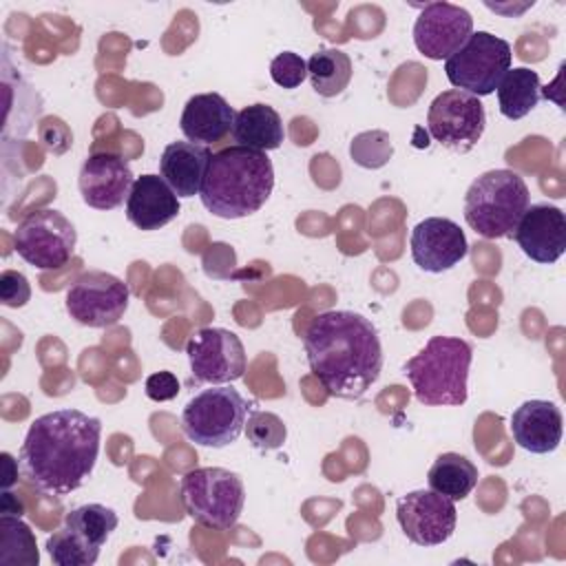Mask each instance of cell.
Listing matches in <instances>:
<instances>
[{
  "label": "cell",
  "mask_w": 566,
  "mask_h": 566,
  "mask_svg": "<svg viewBox=\"0 0 566 566\" xmlns=\"http://www.w3.org/2000/svg\"><path fill=\"white\" fill-rule=\"evenodd\" d=\"M312 374L334 398L358 400L378 380L382 347L376 325L358 312L316 314L303 336Z\"/></svg>",
  "instance_id": "cell-2"
},
{
  "label": "cell",
  "mask_w": 566,
  "mask_h": 566,
  "mask_svg": "<svg viewBox=\"0 0 566 566\" xmlns=\"http://www.w3.org/2000/svg\"><path fill=\"white\" fill-rule=\"evenodd\" d=\"M186 354L190 371L199 382L228 385L245 371V349L241 338L223 327H201L188 343Z\"/></svg>",
  "instance_id": "cell-12"
},
{
  "label": "cell",
  "mask_w": 566,
  "mask_h": 566,
  "mask_svg": "<svg viewBox=\"0 0 566 566\" xmlns=\"http://www.w3.org/2000/svg\"><path fill=\"white\" fill-rule=\"evenodd\" d=\"M511 44L489 31H475L444 60L447 80L464 93L484 97L495 93L504 73L511 69Z\"/></svg>",
  "instance_id": "cell-8"
},
{
  "label": "cell",
  "mask_w": 566,
  "mask_h": 566,
  "mask_svg": "<svg viewBox=\"0 0 566 566\" xmlns=\"http://www.w3.org/2000/svg\"><path fill=\"white\" fill-rule=\"evenodd\" d=\"M270 77L281 88H296L307 77V62L294 51H283L270 62Z\"/></svg>",
  "instance_id": "cell-31"
},
{
  "label": "cell",
  "mask_w": 566,
  "mask_h": 566,
  "mask_svg": "<svg viewBox=\"0 0 566 566\" xmlns=\"http://www.w3.org/2000/svg\"><path fill=\"white\" fill-rule=\"evenodd\" d=\"M528 208V186L509 168L486 170L475 177L464 195V221L484 239L511 237Z\"/></svg>",
  "instance_id": "cell-5"
},
{
  "label": "cell",
  "mask_w": 566,
  "mask_h": 566,
  "mask_svg": "<svg viewBox=\"0 0 566 566\" xmlns=\"http://www.w3.org/2000/svg\"><path fill=\"white\" fill-rule=\"evenodd\" d=\"M500 113L506 119L526 117L542 97V82L537 71L526 66L509 69L495 88Z\"/></svg>",
  "instance_id": "cell-23"
},
{
  "label": "cell",
  "mask_w": 566,
  "mask_h": 566,
  "mask_svg": "<svg viewBox=\"0 0 566 566\" xmlns=\"http://www.w3.org/2000/svg\"><path fill=\"white\" fill-rule=\"evenodd\" d=\"M486 126V113L480 97L449 88L433 97L427 113V130L442 146L467 153L482 137Z\"/></svg>",
  "instance_id": "cell-10"
},
{
  "label": "cell",
  "mask_w": 566,
  "mask_h": 566,
  "mask_svg": "<svg viewBox=\"0 0 566 566\" xmlns=\"http://www.w3.org/2000/svg\"><path fill=\"white\" fill-rule=\"evenodd\" d=\"M396 517L409 542L418 546H438L453 535L458 511L453 500L431 489H418L398 497Z\"/></svg>",
  "instance_id": "cell-13"
},
{
  "label": "cell",
  "mask_w": 566,
  "mask_h": 566,
  "mask_svg": "<svg viewBox=\"0 0 566 566\" xmlns=\"http://www.w3.org/2000/svg\"><path fill=\"white\" fill-rule=\"evenodd\" d=\"M181 206L175 190L159 175H142L126 199V219L139 230H159L177 219Z\"/></svg>",
  "instance_id": "cell-19"
},
{
  "label": "cell",
  "mask_w": 566,
  "mask_h": 566,
  "mask_svg": "<svg viewBox=\"0 0 566 566\" xmlns=\"http://www.w3.org/2000/svg\"><path fill=\"white\" fill-rule=\"evenodd\" d=\"M349 155L363 168H380L391 159L394 146L385 130H365L352 139Z\"/></svg>",
  "instance_id": "cell-29"
},
{
  "label": "cell",
  "mask_w": 566,
  "mask_h": 566,
  "mask_svg": "<svg viewBox=\"0 0 566 566\" xmlns=\"http://www.w3.org/2000/svg\"><path fill=\"white\" fill-rule=\"evenodd\" d=\"M31 298L29 279L18 270H4L0 274V303L4 307H24Z\"/></svg>",
  "instance_id": "cell-32"
},
{
  "label": "cell",
  "mask_w": 566,
  "mask_h": 566,
  "mask_svg": "<svg viewBox=\"0 0 566 566\" xmlns=\"http://www.w3.org/2000/svg\"><path fill=\"white\" fill-rule=\"evenodd\" d=\"M307 77L318 95L336 97L352 80V60L340 49H318L307 60Z\"/></svg>",
  "instance_id": "cell-25"
},
{
  "label": "cell",
  "mask_w": 566,
  "mask_h": 566,
  "mask_svg": "<svg viewBox=\"0 0 566 566\" xmlns=\"http://www.w3.org/2000/svg\"><path fill=\"white\" fill-rule=\"evenodd\" d=\"M102 422L80 409L38 416L20 447V475L38 491L69 495L93 473L99 455Z\"/></svg>",
  "instance_id": "cell-1"
},
{
  "label": "cell",
  "mask_w": 566,
  "mask_h": 566,
  "mask_svg": "<svg viewBox=\"0 0 566 566\" xmlns=\"http://www.w3.org/2000/svg\"><path fill=\"white\" fill-rule=\"evenodd\" d=\"M179 497L186 513L201 526L228 531L237 524L245 489L243 480L221 467H201L188 471L179 482Z\"/></svg>",
  "instance_id": "cell-6"
},
{
  "label": "cell",
  "mask_w": 566,
  "mask_h": 566,
  "mask_svg": "<svg viewBox=\"0 0 566 566\" xmlns=\"http://www.w3.org/2000/svg\"><path fill=\"white\" fill-rule=\"evenodd\" d=\"M144 391L150 400L155 402H166L177 398L179 394V380L172 371H155L146 378L144 382Z\"/></svg>",
  "instance_id": "cell-33"
},
{
  "label": "cell",
  "mask_w": 566,
  "mask_h": 566,
  "mask_svg": "<svg viewBox=\"0 0 566 566\" xmlns=\"http://www.w3.org/2000/svg\"><path fill=\"white\" fill-rule=\"evenodd\" d=\"M473 33V18L451 2H429L413 22V44L429 60H449Z\"/></svg>",
  "instance_id": "cell-14"
},
{
  "label": "cell",
  "mask_w": 566,
  "mask_h": 566,
  "mask_svg": "<svg viewBox=\"0 0 566 566\" xmlns=\"http://www.w3.org/2000/svg\"><path fill=\"white\" fill-rule=\"evenodd\" d=\"M511 237L531 261L551 265L566 250V214L553 203H533L524 210Z\"/></svg>",
  "instance_id": "cell-17"
},
{
  "label": "cell",
  "mask_w": 566,
  "mask_h": 566,
  "mask_svg": "<svg viewBox=\"0 0 566 566\" xmlns=\"http://www.w3.org/2000/svg\"><path fill=\"white\" fill-rule=\"evenodd\" d=\"M75 226L55 208L29 212L13 232V248L20 259L38 270H57L75 252Z\"/></svg>",
  "instance_id": "cell-9"
},
{
  "label": "cell",
  "mask_w": 566,
  "mask_h": 566,
  "mask_svg": "<svg viewBox=\"0 0 566 566\" xmlns=\"http://www.w3.org/2000/svg\"><path fill=\"white\" fill-rule=\"evenodd\" d=\"M473 360V349L467 340L453 336H431L424 347L411 356L402 374L413 387L420 405H464L467 380Z\"/></svg>",
  "instance_id": "cell-4"
},
{
  "label": "cell",
  "mask_w": 566,
  "mask_h": 566,
  "mask_svg": "<svg viewBox=\"0 0 566 566\" xmlns=\"http://www.w3.org/2000/svg\"><path fill=\"white\" fill-rule=\"evenodd\" d=\"M46 553L57 566H91L97 562L99 551L88 546L73 531L62 526L53 535L46 537Z\"/></svg>",
  "instance_id": "cell-28"
},
{
  "label": "cell",
  "mask_w": 566,
  "mask_h": 566,
  "mask_svg": "<svg viewBox=\"0 0 566 566\" xmlns=\"http://www.w3.org/2000/svg\"><path fill=\"white\" fill-rule=\"evenodd\" d=\"M128 285L102 270H88L66 292L69 316L84 327H111L128 310Z\"/></svg>",
  "instance_id": "cell-11"
},
{
  "label": "cell",
  "mask_w": 566,
  "mask_h": 566,
  "mask_svg": "<svg viewBox=\"0 0 566 566\" xmlns=\"http://www.w3.org/2000/svg\"><path fill=\"white\" fill-rule=\"evenodd\" d=\"M0 564L38 566L40 553L31 528L20 520V515L0 517Z\"/></svg>",
  "instance_id": "cell-27"
},
{
  "label": "cell",
  "mask_w": 566,
  "mask_h": 566,
  "mask_svg": "<svg viewBox=\"0 0 566 566\" xmlns=\"http://www.w3.org/2000/svg\"><path fill=\"white\" fill-rule=\"evenodd\" d=\"M128 159L117 153H93L84 159L77 177L82 201L95 210H113L128 199L133 188Z\"/></svg>",
  "instance_id": "cell-15"
},
{
  "label": "cell",
  "mask_w": 566,
  "mask_h": 566,
  "mask_svg": "<svg viewBox=\"0 0 566 566\" xmlns=\"http://www.w3.org/2000/svg\"><path fill=\"white\" fill-rule=\"evenodd\" d=\"M274 166L263 150L228 146L208 161L199 190L203 208L219 219H241L256 212L272 195Z\"/></svg>",
  "instance_id": "cell-3"
},
{
  "label": "cell",
  "mask_w": 566,
  "mask_h": 566,
  "mask_svg": "<svg viewBox=\"0 0 566 566\" xmlns=\"http://www.w3.org/2000/svg\"><path fill=\"white\" fill-rule=\"evenodd\" d=\"M429 489L458 502L464 500L478 484V467L462 453H440L427 473Z\"/></svg>",
  "instance_id": "cell-24"
},
{
  "label": "cell",
  "mask_w": 566,
  "mask_h": 566,
  "mask_svg": "<svg viewBox=\"0 0 566 566\" xmlns=\"http://www.w3.org/2000/svg\"><path fill=\"white\" fill-rule=\"evenodd\" d=\"M411 259L431 274L455 268L469 252V243L460 226L447 217H427L411 230Z\"/></svg>",
  "instance_id": "cell-16"
},
{
  "label": "cell",
  "mask_w": 566,
  "mask_h": 566,
  "mask_svg": "<svg viewBox=\"0 0 566 566\" xmlns=\"http://www.w3.org/2000/svg\"><path fill=\"white\" fill-rule=\"evenodd\" d=\"M232 137L239 146L254 150H274L283 144L285 130L281 115L268 104H250L234 115Z\"/></svg>",
  "instance_id": "cell-22"
},
{
  "label": "cell",
  "mask_w": 566,
  "mask_h": 566,
  "mask_svg": "<svg viewBox=\"0 0 566 566\" xmlns=\"http://www.w3.org/2000/svg\"><path fill=\"white\" fill-rule=\"evenodd\" d=\"M245 436H248V442L254 449L272 451V449L283 447V442L287 438V429H285L283 420L276 413H272V411H252L248 416V422H245Z\"/></svg>",
  "instance_id": "cell-30"
},
{
  "label": "cell",
  "mask_w": 566,
  "mask_h": 566,
  "mask_svg": "<svg viewBox=\"0 0 566 566\" xmlns=\"http://www.w3.org/2000/svg\"><path fill=\"white\" fill-rule=\"evenodd\" d=\"M234 108L219 93L192 95L179 117V128L184 137L192 144H214L232 133Z\"/></svg>",
  "instance_id": "cell-20"
},
{
  "label": "cell",
  "mask_w": 566,
  "mask_h": 566,
  "mask_svg": "<svg viewBox=\"0 0 566 566\" xmlns=\"http://www.w3.org/2000/svg\"><path fill=\"white\" fill-rule=\"evenodd\" d=\"M564 433V418L551 400H526L511 416V436L528 453H553Z\"/></svg>",
  "instance_id": "cell-18"
},
{
  "label": "cell",
  "mask_w": 566,
  "mask_h": 566,
  "mask_svg": "<svg viewBox=\"0 0 566 566\" xmlns=\"http://www.w3.org/2000/svg\"><path fill=\"white\" fill-rule=\"evenodd\" d=\"M248 416L245 398L230 385H212L192 396L181 411V429L195 444L221 449L232 444Z\"/></svg>",
  "instance_id": "cell-7"
},
{
  "label": "cell",
  "mask_w": 566,
  "mask_h": 566,
  "mask_svg": "<svg viewBox=\"0 0 566 566\" xmlns=\"http://www.w3.org/2000/svg\"><path fill=\"white\" fill-rule=\"evenodd\" d=\"M2 467H4V473H2V489L7 491L9 486H13L15 484V480H18V469H20V464L4 451L2 455Z\"/></svg>",
  "instance_id": "cell-34"
},
{
  "label": "cell",
  "mask_w": 566,
  "mask_h": 566,
  "mask_svg": "<svg viewBox=\"0 0 566 566\" xmlns=\"http://www.w3.org/2000/svg\"><path fill=\"white\" fill-rule=\"evenodd\" d=\"M212 153L192 142H170L159 157V172L177 197H195L201 190L203 175Z\"/></svg>",
  "instance_id": "cell-21"
},
{
  "label": "cell",
  "mask_w": 566,
  "mask_h": 566,
  "mask_svg": "<svg viewBox=\"0 0 566 566\" xmlns=\"http://www.w3.org/2000/svg\"><path fill=\"white\" fill-rule=\"evenodd\" d=\"M117 522H119L117 513L97 502L82 504L69 511L64 517V526L97 551L106 544L108 535L117 528Z\"/></svg>",
  "instance_id": "cell-26"
}]
</instances>
